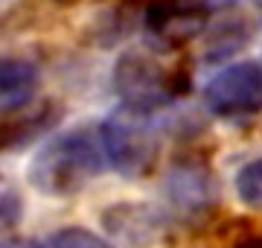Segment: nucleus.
Listing matches in <instances>:
<instances>
[{
	"mask_svg": "<svg viewBox=\"0 0 262 248\" xmlns=\"http://www.w3.org/2000/svg\"><path fill=\"white\" fill-rule=\"evenodd\" d=\"M256 6H259V9H262V0H256Z\"/></svg>",
	"mask_w": 262,
	"mask_h": 248,
	"instance_id": "dca6fc26",
	"label": "nucleus"
},
{
	"mask_svg": "<svg viewBox=\"0 0 262 248\" xmlns=\"http://www.w3.org/2000/svg\"><path fill=\"white\" fill-rule=\"evenodd\" d=\"M41 248H114L111 239L99 237L94 231L82 228V225H67V228H58L53 231Z\"/></svg>",
	"mask_w": 262,
	"mask_h": 248,
	"instance_id": "ddd939ff",
	"label": "nucleus"
},
{
	"mask_svg": "<svg viewBox=\"0 0 262 248\" xmlns=\"http://www.w3.org/2000/svg\"><path fill=\"white\" fill-rule=\"evenodd\" d=\"M233 190L236 199L242 201L245 208L262 210V155L245 161L233 175Z\"/></svg>",
	"mask_w": 262,
	"mask_h": 248,
	"instance_id": "f8f14e48",
	"label": "nucleus"
},
{
	"mask_svg": "<svg viewBox=\"0 0 262 248\" xmlns=\"http://www.w3.org/2000/svg\"><path fill=\"white\" fill-rule=\"evenodd\" d=\"M160 196H163V210L172 219L195 225L210 219V213L219 208V181L210 163L198 158H181L163 175Z\"/></svg>",
	"mask_w": 262,
	"mask_h": 248,
	"instance_id": "20e7f679",
	"label": "nucleus"
},
{
	"mask_svg": "<svg viewBox=\"0 0 262 248\" xmlns=\"http://www.w3.org/2000/svg\"><path fill=\"white\" fill-rule=\"evenodd\" d=\"M24 213H27V201H24L20 187L12 181L9 175L0 172V234L18 228Z\"/></svg>",
	"mask_w": 262,
	"mask_h": 248,
	"instance_id": "4468645a",
	"label": "nucleus"
},
{
	"mask_svg": "<svg viewBox=\"0 0 262 248\" xmlns=\"http://www.w3.org/2000/svg\"><path fill=\"white\" fill-rule=\"evenodd\" d=\"M201 3H207V9L215 12V9H230L233 3H239V0H201Z\"/></svg>",
	"mask_w": 262,
	"mask_h": 248,
	"instance_id": "2eb2a0df",
	"label": "nucleus"
},
{
	"mask_svg": "<svg viewBox=\"0 0 262 248\" xmlns=\"http://www.w3.org/2000/svg\"><path fill=\"white\" fill-rule=\"evenodd\" d=\"M58 111L56 102H41V105H20V108H12L9 117L0 123V146H20L29 143L35 134L50 132L53 126L58 123Z\"/></svg>",
	"mask_w": 262,
	"mask_h": 248,
	"instance_id": "1a4fd4ad",
	"label": "nucleus"
},
{
	"mask_svg": "<svg viewBox=\"0 0 262 248\" xmlns=\"http://www.w3.org/2000/svg\"><path fill=\"white\" fill-rule=\"evenodd\" d=\"M204 108L219 120H248L262 114V65H225L204 85Z\"/></svg>",
	"mask_w": 262,
	"mask_h": 248,
	"instance_id": "39448f33",
	"label": "nucleus"
},
{
	"mask_svg": "<svg viewBox=\"0 0 262 248\" xmlns=\"http://www.w3.org/2000/svg\"><path fill=\"white\" fill-rule=\"evenodd\" d=\"M160 114H143L131 108H117L99 123L105 161L122 178H143L158 163L160 152Z\"/></svg>",
	"mask_w": 262,
	"mask_h": 248,
	"instance_id": "7ed1b4c3",
	"label": "nucleus"
},
{
	"mask_svg": "<svg viewBox=\"0 0 262 248\" xmlns=\"http://www.w3.org/2000/svg\"><path fill=\"white\" fill-rule=\"evenodd\" d=\"M251 35H253V27L248 18H242V15L222 18L219 24H213V27L207 29V41H204L201 58L210 61V65H225V61H230L251 41Z\"/></svg>",
	"mask_w": 262,
	"mask_h": 248,
	"instance_id": "9d476101",
	"label": "nucleus"
},
{
	"mask_svg": "<svg viewBox=\"0 0 262 248\" xmlns=\"http://www.w3.org/2000/svg\"><path fill=\"white\" fill-rule=\"evenodd\" d=\"M213 12L201 0H146L143 29L163 47H181L204 32Z\"/></svg>",
	"mask_w": 262,
	"mask_h": 248,
	"instance_id": "0eeeda50",
	"label": "nucleus"
},
{
	"mask_svg": "<svg viewBox=\"0 0 262 248\" xmlns=\"http://www.w3.org/2000/svg\"><path fill=\"white\" fill-rule=\"evenodd\" d=\"M41 85V67L27 56L3 53L0 56V105L3 108H20L29 105L35 88Z\"/></svg>",
	"mask_w": 262,
	"mask_h": 248,
	"instance_id": "6e6552de",
	"label": "nucleus"
},
{
	"mask_svg": "<svg viewBox=\"0 0 262 248\" xmlns=\"http://www.w3.org/2000/svg\"><path fill=\"white\" fill-rule=\"evenodd\" d=\"M111 91L122 108L160 114L169 102L189 94V73L184 67L166 70L143 50H125L111 70Z\"/></svg>",
	"mask_w": 262,
	"mask_h": 248,
	"instance_id": "f03ea898",
	"label": "nucleus"
},
{
	"mask_svg": "<svg viewBox=\"0 0 262 248\" xmlns=\"http://www.w3.org/2000/svg\"><path fill=\"white\" fill-rule=\"evenodd\" d=\"M137 24H143V3L137 6L134 0H122V3H114L111 9L99 12L91 20V38L108 47L114 41H122Z\"/></svg>",
	"mask_w": 262,
	"mask_h": 248,
	"instance_id": "9b49d317",
	"label": "nucleus"
},
{
	"mask_svg": "<svg viewBox=\"0 0 262 248\" xmlns=\"http://www.w3.org/2000/svg\"><path fill=\"white\" fill-rule=\"evenodd\" d=\"M105 152L99 129L76 126L70 132L53 134L29 161L27 178L41 196L67 199L82 193L105 170Z\"/></svg>",
	"mask_w": 262,
	"mask_h": 248,
	"instance_id": "f257e3e1",
	"label": "nucleus"
},
{
	"mask_svg": "<svg viewBox=\"0 0 262 248\" xmlns=\"http://www.w3.org/2000/svg\"><path fill=\"white\" fill-rule=\"evenodd\" d=\"M169 216L163 208L149 201H114L102 210V228L111 245L120 248H151L166 237Z\"/></svg>",
	"mask_w": 262,
	"mask_h": 248,
	"instance_id": "423d86ee",
	"label": "nucleus"
}]
</instances>
